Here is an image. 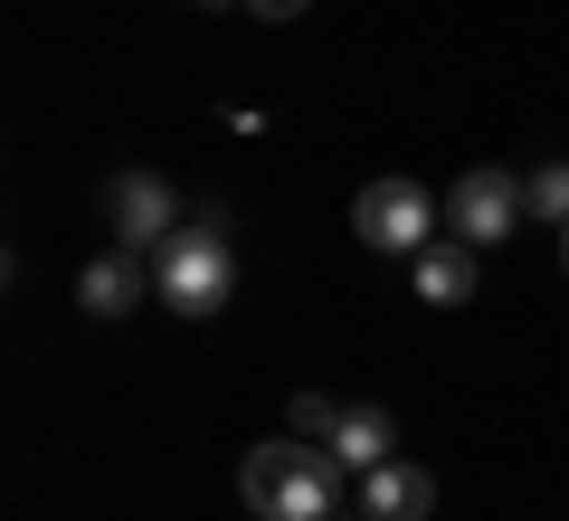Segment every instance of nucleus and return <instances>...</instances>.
I'll list each match as a JSON object with an SVG mask.
<instances>
[{
  "label": "nucleus",
  "instance_id": "nucleus-12",
  "mask_svg": "<svg viewBox=\"0 0 569 521\" xmlns=\"http://www.w3.org/2000/svg\"><path fill=\"white\" fill-rule=\"evenodd\" d=\"M247 10H257V20H305L313 0H247Z\"/></svg>",
  "mask_w": 569,
  "mask_h": 521
},
{
  "label": "nucleus",
  "instance_id": "nucleus-13",
  "mask_svg": "<svg viewBox=\"0 0 569 521\" xmlns=\"http://www.w3.org/2000/svg\"><path fill=\"white\" fill-rule=\"evenodd\" d=\"M560 275H569V228H560Z\"/></svg>",
  "mask_w": 569,
  "mask_h": 521
},
{
  "label": "nucleus",
  "instance_id": "nucleus-6",
  "mask_svg": "<svg viewBox=\"0 0 569 521\" xmlns=\"http://www.w3.org/2000/svg\"><path fill=\"white\" fill-rule=\"evenodd\" d=\"M427 512H437V474L427 464L389 455V464L361 474V521H427Z\"/></svg>",
  "mask_w": 569,
  "mask_h": 521
},
{
  "label": "nucleus",
  "instance_id": "nucleus-5",
  "mask_svg": "<svg viewBox=\"0 0 569 521\" xmlns=\"http://www.w3.org/2000/svg\"><path fill=\"white\" fill-rule=\"evenodd\" d=\"M104 200H114V238L133 247V257H152V247H162L171 228H181V200H171V181H162V171H123V181L104 190Z\"/></svg>",
  "mask_w": 569,
  "mask_h": 521
},
{
  "label": "nucleus",
  "instance_id": "nucleus-4",
  "mask_svg": "<svg viewBox=\"0 0 569 521\" xmlns=\"http://www.w3.org/2000/svg\"><path fill=\"white\" fill-rule=\"evenodd\" d=\"M512 219H522V181H512V171H456V190H447V228H456L466 247H503Z\"/></svg>",
  "mask_w": 569,
  "mask_h": 521
},
{
  "label": "nucleus",
  "instance_id": "nucleus-10",
  "mask_svg": "<svg viewBox=\"0 0 569 521\" xmlns=\"http://www.w3.org/2000/svg\"><path fill=\"white\" fill-rule=\"evenodd\" d=\"M522 219L569 228V161H541V171H522Z\"/></svg>",
  "mask_w": 569,
  "mask_h": 521
},
{
  "label": "nucleus",
  "instance_id": "nucleus-1",
  "mask_svg": "<svg viewBox=\"0 0 569 521\" xmlns=\"http://www.w3.org/2000/svg\"><path fill=\"white\" fill-rule=\"evenodd\" d=\"M342 474H351V464L332 455V445L266 437V445H247L238 493H247V512H257V521H342Z\"/></svg>",
  "mask_w": 569,
  "mask_h": 521
},
{
  "label": "nucleus",
  "instance_id": "nucleus-8",
  "mask_svg": "<svg viewBox=\"0 0 569 521\" xmlns=\"http://www.w3.org/2000/svg\"><path fill=\"white\" fill-rule=\"evenodd\" d=\"M142 284H152V275H142V257H133V247H114V257H96L77 275V313L86 322H123L142 303Z\"/></svg>",
  "mask_w": 569,
  "mask_h": 521
},
{
  "label": "nucleus",
  "instance_id": "nucleus-9",
  "mask_svg": "<svg viewBox=\"0 0 569 521\" xmlns=\"http://www.w3.org/2000/svg\"><path fill=\"white\" fill-rule=\"evenodd\" d=\"M332 455H342L351 474L389 464V455H399V427H389V408H342V427H332Z\"/></svg>",
  "mask_w": 569,
  "mask_h": 521
},
{
  "label": "nucleus",
  "instance_id": "nucleus-2",
  "mask_svg": "<svg viewBox=\"0 0 569 521\" xmlns=\"http://www.w3.org/2000/svg\"><path fill=\"white\" fill-rule=\"evenodd\" d=\"M152 294L181 322H209L228 294H238V247H228V209H200L181 219L162 247H152Z\"/></svg>",
  "mask_w": 569,
  "mask_h": 521
},
{
  "label": "nucleus",
  "instance_id": "nucleus-7",
  "mask_svg": "<svg viewBox=\"0 0 569 521\" xmlns=\"http://www.w3.org/2000/svg\"><path fill=\"white\" fill-rule=\"evenodd\" d=\"M408 275H418V303H437V313H456V303H475V247L466 238H427L418 257H408Z\"/></svg>",
  "mask_w": 569,
  "mask_h": 521
},
{
  "label": "nucleus",
  "instance_id": "nucleus-3",
  "mask_svg": "<svg viewBox=\"0 0 569 521\" xmlns=\"http://www.w3.org/2000/svg\"><path fill=\"white\" fill-rule=\"evenodd\" d=\"M351 228H361L370 257H418V247L437 238V200H427L418 181H361V200H351Z\"/></svg>",
  "mask_w": 569,
  "mask_h": 521
},
{
  "label": "nucleus",
  "instance_id": "nucleus-11",
  "mask_svg": "<svg viewBox=\"0 0 569 521\" xmlns=\"http://www.w3.org/2000/svg\"><path fill=\"white\" fill-rule=\"evenodd\" d=\"M332 427H342V399H323V389H305V399H295V437L332 445Z\"/></svg>",
  "mask_w": 569,
  "mask_h": 521
}]
</instances>
